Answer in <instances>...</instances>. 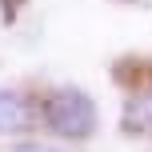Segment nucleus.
<instances>
[{"label":"nucleus","mask_w":152,"mask_h":152,"mask_svg":"<svg viewBox=\"0 0 152 152\" xmlns=\"http://www.w3.org/2000/svg\"><path fill=\"white\" fill-rule=\"evenodd\" d=\"M36 116L44 124L48 136L68 140V144H80V140L96 136V100L88 96L76 84H60V88H48L44 96L36 100Z\"/></svg>","instance_id":"f257e3e1"},{"label":"nucleus","mask_w":152,"mask_h":152,"mask_svg":"<svg viewBox=\"0 0 152 152\" xmlns=\"http://www.w3.org/2000/svg\"><path fill=\"white\" fill-rule=\"evenodd\" d=\"M132 4H140V8H152V0H132Z\"/></svg>","instance_id":"39448f33"},{"label":"nucleus","mask_w":152,"mask_h":152,"mask_svg":"<svg viewBox=\"0 0 152 152\" xmlns=\"http://www.w3.org/2000/svg\"><path fill=\"white\" fill-rule=\"evenodd\" d=\"M40 124L36 100L20 88H0V136H24Z\"/></svg>","instance_id":"f03ea898"},{"label":"nucleus","mask_w":152,"mask_h":152,"mask_svg":"<svg viewBox=\"0 0 152 152\" xmlns=\"http://www.w3.org/2000/svg\"><path fill=\"white\" fill-rule=\"evenodd\" d=\"M124 128L128 132H148L152 128V88H140L124 104Z\"/></svg>","instance_id":"7ed1b4c3"},{"label":"nucleus","mask_w":152,"mask_h":152,"mask_svg":"<svg viewBox=\"0 0 152 152\" xmlns=\"http://www.w3.org/2000/svg\"><path fill=\"white\" fill-rule=\"evenodd\" d=\"M12 152H64V148H56V144H40V140H24V144H16Z\"/></svg>","instance_id":"20e7f679"}]
</instances>
